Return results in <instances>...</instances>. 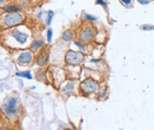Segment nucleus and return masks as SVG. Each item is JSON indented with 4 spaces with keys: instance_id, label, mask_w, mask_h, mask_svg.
<instances>
[{
    "instance_id": "nucleus-1",
    "label": "nucleus",
    "mask_w": 154,
    "mask_h": 130,
    "mask_svg": "<svg viewBox=\"0 0 154 130\" xmlns=\"http://www.w3.org/2000/svg\"><path fill=\"white\" fill-rule=\"evenodd\" d=\"M96 35V29L91 24L86 23L81 27L78 32V39L82 44H89Z\"/></svg>"
},
{
    "instance_id": "nucleus-2",
    "label": "nucleus",
    "mask_w": 154,
    "mask_h": 130,
    "mask_svg": "<svg viewBox=\"0 0 154 130\" xmlns=\"http://www.w3.org/2000/svg\"><path fill=\"white\" fill-rule=\"evenodd\" d=\"M23 20L24 16L20 12L7 13V14H5L2 20V26L5 29H10L21 24Z\"/></svg>"
},
{
    "instance_id": "nucleus-3",
    "label": "nucleus",
    "mask_w": 154,
    "mask_h": 130,
    "mask_svg": "<svg viewBox=\"0 0 154 130\" xmlns=\"http://www.w3.org/2000/svg\"><path fill=\"white\" fill-rule=\"evenodd\" d=\"M84 60V55L80 51H75V50H68L66 53L65 56V62L67 65H77L82 63Z\"/></svg>"
},
{
    "instance_id": "nucleus-4",
    "label": "nucleus",
    "mask_w": 154,
    "mask_h": 130,
    "mask_svg": "<svg viewBox=\"0 0 154 130\" xmlns=\"http://www.w3.org/2000/svg\"><path fill=\"white\" fill-rule=\"evenodd\" d=\"M97 87H98V84L97 81L91 78H88L81 83L80 89L83 94L90 95L91 93L96 92V90L97 89Z\"/></svg>"
},
{
    "instance_id": "nucleus-5",
    "label": "nucleus",
    "mask_w": 154,
    "mask_h": 130,
    "mask_svg": "<svg viewBox=\"0 0 154 130\" xmlns=\"http://www.w3.org/2000/svg\"><path fill=\"white\" fill-rule=\"evenodd\" d=\"M5 113L6 115L13 117L18 114L17 109V100L14 98H10L7 102V104L5 105Z\"/></svg>"
},
{
    "instance_id": "nucleus-6",
    "label": "nucleus",
    "mask_w": 154,
    "mask_h": 130,
    "mask_svg": "<svg viewBox=\"0 0 154 130\" xmlns=\"http://www.w3.org/2000/svg\"><path fill=\"white\" fill-rule=\"evenodd\" d=\"M12 36L15 39L18 43H20L21 44H24L29 39V35L27 33L22 32L21 30H19L17 29H14L12 31Z\"/></svg>"
},
{
    "instance_id": "nucleus-7",
    "label": "nucleus",
    "mask_w": 154,
    "mask_h": 130,
    "mask_svg": "<svg viewBox=\"0 0 154 130\" xmlns=\"http://www.w3.org/2000/svg\"><path fill=\"white\" fill-rule=\"evenodd\" d=\"M32 60H33V53L29 50H26L22 52L18 58V62L21 65H29L32 62Z\"/></svg>"
},
{
    "instance_id": "nucleus-8",
    "label": "nucleus",
    "mask_w": 154,
    "mask_h": 130,
    "mask_svg": "<svg viewBox=\"0 0 154 130\" xmlns=\"http://www.w3.org/2000/svg\"><path fill=\"white\" fill-rule=\"evenodd\" d=\"M48 58H49V53L46 50H43L42 52H40L36 58V64L40 66H44L48 61Z\"/></svg>"
},
{
    "instance_id": "nucleus-9",
    "label": "nucleus",
    "mask_w": 154,
    "mask_h": 130,
    "mask_svg": "<svg viewBox=\"0 0 154 130\" xmlns=\"http://www.w3.org/2000/svg\"><path fill=\"white\" fill-rule=\"evenodd\" d=\"M1 9L6 13H15V12H21L22 11L21 7H20L19 5H8L1 7Z\"/></svg>"
},
{
    "instance_id": "nucleus-10",
    "label": "nucleus",
    "mask_w": 154,
    "mask_h": 130,
    "mask_svg": "<svg viewBox=\"0 0 154 130\" xmlns=\"http://www.w3.org/2000/svg\"><path fill=\"white\" fill-rule=\"evenodd\" d=\"M74 89H75V82L74 81H69L67 84H66V86L63 88L62 91L64 94H66V95H70L73 91H74Z\"/></svg>"
},
{
    "instance_id": "nucleus-11",
    "label": "nucleus",
    "mask_w": 154,
    "mask_h": 130,
    "mask_svg": "<svg viewBox=\"0 0 154 130\" xmlns=\"http://www.w3.org/2000/svg\"><path fill=\"white\" fill-rule=\"evenodd\" d=\"M45 45V43L43 40H35L32 42L30 48L32 50H39Z\"/></svg>"
},
{
    "instance_id": "nucleus-12",
    "label": "nucleus",
    "mask_w": 154,
    "mask_h": 130,
    "mask_svg": "<svg viewBox=\"0 0 154 130\" xmlns=\"http://www.w3.org/2000/svg\"><path fill=\"white\" fill-rule=\"evenodd\" d=\"M62 39L66 42H69L73 40V32L71 30H66L62 34Z\"/></svg>"
},
{
    "instance_id": "nucleus-13",
    "label": "nucleus",
    "mask_w": 154,
    "mask_h": 130,
    "mask_svg": "<svg viewBox=\"0 0 154 130\" xmlns=\"http://www.w3.org/2000/svg\"><path fill=\"white\" fill-rule=\"evenodd\" d=\"M16 75L19 76V77H23V78H26V79H29L31 80L33 77L31 75L30 71H25V72H20V73H16Z\"/></svg>"
},
{
    "instance_id": "nucleus-14",
    "label": "nucleus",
    "mask_w": 154,
    "mask_h": 130,
    "mask_svg": "<svg viewBox=\"0 0 154 130\" xmlns=\"http://www.w3.org/2000/svg\"><path fill=\"white\" fill-rule=\"evenodd\" d=\"M82 18L85 20V21H96L97 19L96 16H93L91 14H82Z\"/></svg>"
},
{
    "instance_id": "nucleus-15",
    "label": "nucleus",
    "mask_w": 154,
    "mask_h": 130,
    "mask_svg": "<svg viewBox=\"0 0 154 130\" xmlns=\"http://www.w3.org/2000/svg\"><path fill=\"white\" fill-rule=\"evenodd\" d=\"M54 17V12L53 11H49L48 12V14H47L46 18V25L47 26H50L51 21H52V19Z\"/></svg>"
},
{
    "instance_id": "nucleus-16",
    "label": "nucleus",
    "mask_w": 154,
    "mask_h": 130,
    "mask_svg": "<svg viewBox=\"0 0 154 130\" xmlns=\"http://www.w3.org/2000/svg\"><path fill=\"white\" fill-rule=\"evenodd\" d=\"M52 35H53V30L51 29H49L47 30V42L50 44L52 40Z\"/></svg>"
},
{
    "instance_id": "nucleus-17",
    "label": "nucleus",
    "mask_w": 154,
    "mask_h": 130,
    "mask_svg": "<svg viewBox=\"0 0 154 130\" xmlns=\"http://www.w3.org/2000/svg\"><path fill=\"white\" fill-rule=\"evenodd\" d=\"M74 44H75L81 50H82V51H85V50H86V48H85V46L83 45V44H82V43H80V42H77V41H74Z\"/></svg>"
},
{
    "instance_id": "nucleus-18",
    "label": "nucleus",
    "mask_w": 154,
    "mask_h": 130,
    "mask_svg": "<svg viewBox=\"0 0 154 130\" xmlns=\"http://www.w3.org/2000/svg\"><path fill=\"white\" fill-rule=\"evenodd\" d=\"M142 30H154V26L152 25H143L140 27Z\"/></svg>"
},
{
    "instance_id": "nucleus-19",
    "label": "nucleus",
    "mask_w": 154,
    "mask_h": 130,
    "mask_svg": "<svg viewBox=\"0 0 154 130\" xmlns=\"http://www.w3.org/2000/svg\"><path fill=\"white\" fill-rule=\"evenodd\" d=\"M96 4L97 5H102L104 8H106L107 7V4H106V0H97L96 1Z\"/></svg>"
},
{
    "instance_id": "nucleus-20",
    "label": "nucleus",
    "mask_w": 154,
    "mask_h": 130,
    "mask_svg": "<svg viewBox=\"0 0 154 130\" xmlns=\"http://www.w3.org/2000/svg\"><path fill=\"white\" fill-rule=\"evenodd\" d=\"M137 2H138L139 4H141V5H148V4H150V0H137Z\"/></svg>"
},
{
    "instance_id": "nucleus-21",
    "label": "nucleus",
    "mask_w": 154,
    "mask_h": 130,
    "mask_svg": "<svg viewBox=\"0 0 154 130\" xmlns=\"http://www.w3.org/2000/svg\"><path fill=\"white\" fill-rule=\"evenodd\" d=\"M125 5H129L132 3V0H121Z\"/></svg>"
},
{
    "instance_id": "nucleus-22",
    "label": "nucleus",
    "mask_w": 154,
    "mask_h": 130,
    "mask_svg": "<svg viewBox=\"0 0 154 130\" xmlns=\"http://www.w3.org/2000/svg\"><path fill=\"white\" fill-rule=\"evenodd\" d=\"M5 2H6V0H0V6L3 5Z\"/></svg>"
},
{
    "instance_id": "nucleus-23",
    "label": "nucleus",
    "mask_w": 154,
    "mask_h": 130,
    "mask_svg": "<svg viewBox=\"0 0 154 130\" xmlns=\"http://www.w3.org/2000/svg\"><path fill=\"white\" fill-rule=\"evenodd\" d=\"M43 16V13H39V14H38V18H41V17Z\"/></svg>"
}]
</instances>
